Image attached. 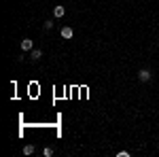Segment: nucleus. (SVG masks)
<instances>
[{"instance_id": "f257e3e1", "label": "nucleus", "mask_w": 159, "mask_h": 157, "mask_svg": "<svg viewBox=\"0 0 159 157\" xmlns=\"http://www.w3.org/2000/svg\"><path fill=\"white\" fill-rule=\"evenodd\" d=\"M151 76H153V74H151L148 68H140V70H138V81H142V83H148Z\"/></svg>"}, {"instance_id": "f03ea898", "label": "nucleus", "mask_w": 159, "mask_h": 157, "mask_svg": "<svg viewBox=\"0 0 159 157\" xmlns=\"http://www.w3.org/2000/svg\"><path fill=\"white\" fill-rule=\"evenodd\" d=\"M60 36L64 38V40H70V38L74 36V30L70 28V25H64V28L60 30Z\"/></svg>"}, {"instance_id": "7ed1b4c3", "label": "nucleus", "mask_w": 159, "mask_h": 157, "mask_svg": "<svg viewBox=\"0 0 159 157\" xmlns=\"http://www.w3.org/2000/svg\"><path fill=\"white\" fill-rule=\"evenodd\" d=\"M32 49H34V40L24 38V40H21V51H25V53H28V51H32Z\"/></svg>"}, {"instance_id": "20e7f679", "label": "nucleus", "mask_w": 159, "mask_h": 157, "mask_svg": "<svg viewBox=\"0 0 159 157\" xmlns=\"http://www.w3.org/2000/svg\"><path fill=\"white\" fill-rule=\"evenodd\" d=\"M64 15H66V9H64V7H60V4H57V7H53V17L61 19Z\"/></svg>"}, {"instance_id": "39448f33", "label": "nucleus", "mask_w": 159, "mask_h": 157, "mask_svg": "<svg viewBox=\"0 0 159 157\" xmlns=\"http://www.w3.org/2000/svg\"><path fill=\"white\" fill-rule=\"evenodd\" d=\"M40 58H43V51H40V49H32V51H30V60L32 62H38Z\"/></svg>"}, {"instance_id": "423d86ee", "label": "nucleus", "mask_w": 159, "mask_h": 157, "mask_svg": "<svg viewBox=\"0 0 159 157\" xmlns=\"http://www.w3.org/2000/svg\"><path fill=\"white\" fill-rule=\"evenodd\" d=\"M34 153V145H25L24 146V155H32Z\"/></svg>"}, {"instance_id": "0eeeda50", "label": "nucleus", "mask_w": 159, "mask_h": 157, "mask_svg": "<svg viewBox=\"0 0 159 157\" xmlns=\"http://www.w3.org/2000/svg\"><path fill=\"white\" fill-rule=\"evenodd\" d=\"M43 155H45V157H51V155H53V149H51V146H45V149H43Z\"/></svg>"}, {"instance_id": "6e6552de", "label": "nucleus", "mask_w": 159, "mask_h": 157, "mask_svg": "<svg viewBox=\"0 0 159 157\" xmlns=\"http://www.w3.org/2000/svg\"><path fill=\"white\" fill-rule=\"evenodd\" d=\"M51 28H53V21H51V19H47V21L43 24V30L47 32V30H51Z\"/></svg>"}]
</instances>
